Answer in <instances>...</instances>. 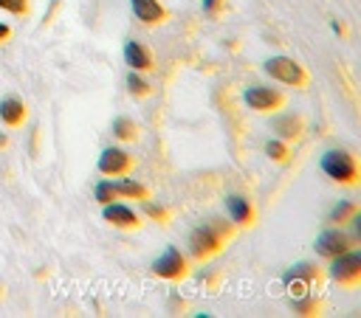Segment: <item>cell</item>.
<instances>
[{
  "instance_id": "16",
  "label": "cell",
  "mask_w": 361,
  "mask_h": 318,
  "mask_svg": "<svg viewBox=\"0 0 361 318\" xmlns=\"http://www.w3.org/2000/svg\"><path fill=\"white\" fill-rule=\"evenodd\" d=\"M113 191L127 194V197H147V189L135 180H118V183H113Z\"/></svg>"
},
{
  "instance_id": "26",
  "label": "cell",
  "mask_w": 361,
  "mask_h": 318,
  "mask_svg": "<svg viewBox=\"0 0 361 318\" xmlns=\"http://www.w3.org/2000/svg\"><path fill=\"white\" fill-rule=\"evenodd\" d=\"M3 144H6V135H0V146H3Z\"/></svg>"
},
{
  "instance_id": "19",
  "label": "cell",
  "mask_w": 361,
  "mask_h": 318,
  "mask_svg": "<svg viewBox=\"0 0 361 318\" xmlns=\"http://www.w3.org/2000/svg\"><path fill=\"white\" fill-rule=\"evenodd\" d=\"M113 194H116V191H113V183H110V180H99V183H96V200H99L102 205L110 203Z\"/></svg>"
},
{
  "instance_id": "7",
  "label": "cell",
  "mask_w": 361,
  "mask_h": 318,
  "mask_svg": "<svg viewBox=\"0 0 361 318\" xmlns=\"http://www.w3.org/2000/svg\"><path fill=\"white\" fill-rule=\"evenodd\" d=\"M130 169V155L124 149H116V146H107L102 155H99V172L102 174H124Z\"/></svg>"
},
{
  "instance_id": "1",
  "label": "cell",
  "mask_w": 361,
  "mask_h": 318,
  "mask_svg": "<svg viewBox=\"0 0 361 318\" xmlns=\"http://www.w3.org/2000/svg\"><path fill=\"white\" fill-rule=\"evenodd\" d=\"M322 169H324V174H327L330 180H336V183H353L355 174H358V166H355L353 155L344 152V149H330V152H324V155H322Z\"/></svg>"
},
{
  "instance_id": "22",
  "label": "cell",
  "mask_w": 361,
  "mask_h": 318,
  "mask_svg": "<svg viewBox=\"0 0 361 318\" xmlns=\"http://www.w3.org/2000/svg\"><path fill=\"white\" fill-rule=\"evenodd\" d=\"M0 8H6V11H11V14H25L28 0H0Z\"/></svg>"
},
{
  "instance_id": "8",
  "label": "cell",
  "mask_w": 361,
  "mask_h": 318,
  "mask_svg": "<svg viewBox=\"0 0 361 318\" xmlns=\"http://www.w3.org/2000/svg\"><path fill=\"white\" fill-rule=\"evenodd\" d=\"M347 248H350V236L338 228H330L316 239V253H322V256H338Z\"/></svg>"
},
{
  "instance_id": "15",
  "label": "cell",
  "mask_w": 361,
  "mask_h": 318,
  "mask_svg": "<svg viewBox=\"0 0 361 318\" xmlns=\"http://www.w3.org/2000/svg\"><path fill=\"white\" fill-rule=\"evenodd\" d=\"M299 127H302V121L296 118V115H276L274 118V129L282 135V138H296L299 135Z\"/></svg>"
},
{
  "instance_id": "11",
  "label": "cell",
  "mask_w": 361,
  "mask_h": 318,
  "mask_svg": "<svg viewBox=\"0 0 361 318\" xmlns=\"http://www.w3.org/2000/svg\"><path fill=\"white\" fill-rule=\"evenodd\" d=\"M130 8L135 14V20L152 25V23H161L164 20V6L158 0H130Z\"/></svg>"
},
{
  "instance_id": "2",
  "label": "cell",
  "mask_w": 361,
  "mask_h": 318,
  "mask_svg": "<svg viewBox=\"0 0 361 318\" xmlns=\"http://www.w3.org/2000/svg\"><path fill=\"white\" fill-rule=\"evenodd\" d=\"M220 239H223L220 225H212V222L197 225V228L189 234V250H192V256L206 259V256H212V253L220 248Z\"/></svg>"
},
{
  "instance_id": "4",
  "label": "cell",
  "mask_w": 361,
  "mask_h": 318,
  "mask_svg": "<svg viewBox=\"0 0 361 318\" xmlns=\"http://www.w3.org/2000/svg\"><path fill=\"white\" fill-rule=\"evenodd\" d=\"M265 73L276 82H285V84H305V70L299 62L288 59V56H271L265 65Z\"/></svg>"
},
{
  "instance_id": "5",
  "label": "cell",
  "mask_w": 361,
  "mask_h": 318,
  "mask_svg": "<svg viewBox=\"0 0 361 318\" xmlns=\"http://www.w3.org/2000/svg\"><path fill=\"white\" fill-rule=\"evenodd\" d=\"M313 276H316L313 265H307V262H299V265H293V267H290V270L282 276V281H285L288 293H290L293 298H299V295H307V287H310Z\"/></svg>"
},
{
  "instance_id": "13",
  "label": "cell",
  "mask_w": 361,
  "mask_h": 318,
  "mask_svg": "<svg viewBox=\"0 0 361 318\" xmlns=\"http://www.w3.org/2000/svg\"><path fill=\"white\" fill-rule=\"evenodd\" d=\"M226 211H228L231 222H237V225H243V222H251V203H248L245 197H240V194H231V197H226Z\"/></svg>"
},
{
  "instance_id": "10",
  "label": "cell",
  "mask_w": 361,
  "mask_h": 318,
  "mask_svg": "<svg viewBox=\"0 0 361 318\" xmlns=\"http://www.w3.org/2000/svg\"><path fill=\"white\" fill-rule=\"evenodd\" d=\"M102 217H104L107 222L118 225V228H135V225H138L135 211H133V208H127V205H121V203H104Z\"/></svg>"
},
{
  "instance_id": "12",
  "label": "cell",
  "mask_w": 361,
  "mask_h": 318,
  "mask_svg": "<svg viewBox=\"0 0 361 318\" xmlns=\"http://www.w3.org/2000/svg\"><path fill=\"white\" fill-rule=\"evenodd\" d=\"M124 59H127V65H130L133 70H149V68H152V59H149L147 48H144L141 42H135V39H130V42L124 45Z\"/></svg>"
},
{
  "instance_id": "21",
  "label": "cell",
  "mask_w": 361,
  "mask_h": 318,
  "mask_svg": "<svg viewBox=\"0 0 361 318\" xmlns=\"http://www.w3.org/2000/svg\"><path fill=\"white\" fill-rule=\"evenodd\" d=\"M265 152H268L274 160H282V158L288 155V149H285L282 141H268V144H265Z\"/></svg>"
},
{
  "instance_id": "3",
  "label": "cell",
  "mask_w": 361,
  "mask_h": 318,
  "mask_svg": "<svg viewBox=\"0 0 361 318\" xmlns=\"http://www.w3.org/2000/svg\"><path fill=\"white\" fill-rule=\"evenodd\" d=\"M330 276L341 284H355L361 276V253L358 250H344L338 256H330Z\"/></svg>"
},
{
  "instance_id": "24",
  "label": "cell",
  "mask_w": 361,
  "mask_h": 318,
  "mask_svg": "<svg viewBox=\"0 0 361 318\" xmlns=\"http://www.w3.org/2000/svg\"><path fill=\"white\" fill-rule=\"evenodd\" d=\"M147 211H149L152 217H164V211H161L158 205H152V203H147Z\"/></svg>"
},
{
  "instance_id": "14",
  "label": "cell",
  "mask_w": 361,
  "mask_h": 318,
  "mask_svg": "<svg viewBox=\"0 0 361 318\" xmlns=\"http://www.w3.org/2000/svg\"><path fill=\"white\" fill-rule=\"evenodd\" d=\"M23 118H25L23 101H17V98H3V101H0V121H3V124L17 127V124H23Z\"/></svg>"
},
{
  "instance_id": "20",
  "label": "cell",
  "mask_w": 361,
  "mask_h": 318,
  "mask_svg": "<svg viewBox=\"0 0 361 318\" xmlns=\"http://www.w3.org/2000/svg\"><path fill=\"white\" fill-rule=\"evenodd\" d=\"M353 211H355L353 203H338V205H333V211H330V222H344Z\"/></svg>"
},
{
  "instance_id": "9",
  "label": "cell",
  "mask_w": 361,
  "mask_h": 318,
  "mask_svg": "<svg viewBox=\"0 0 361 318\" xmlns=\"http://www.w3.org/2000/svg\"><path fill=\"white\" fill-rule=\"evenodd\" d=\"M243 98H245V104L248 107H254V110H274L279 101H282V96L276 93V90H271V87H248L245 93H243Z\"/></svg>"
},
{
  "instance_id": "6",
  "label": "cell",
  "mask_w": 361,
  "mask_h": 318,
  "mask_svg": "<svg viewBox=\"0 0 361 318\" xmlns=\"http://www.w3.org/2000/svg\"><path fill=\"white\" fill-rule=\"evenodd\" d=\"M183 256H180V250L178 248H166L155 262H152V273L155 276H161V279H178V276H183Z\"/></svg>"
},
{
  "instance_id": "18",
  "label": "cell",
  "mask_w": 361,
  "mask_h": 318,
  "mask_svg": "<svg viewBox=\"0 0 361 318\" xmlns=\"http://www.w3.org/2000/svg\"><path fill=\"white\" fill-rule=\"evenodd\" d=\"M127 87H130V93H133V96H147V93H149V84H147L135 70H130V73H127Z\"/></svg>"
},
{
  "instance_id": "17",
  "label": "cell",
  "mask_w": 361,
  "mask_h": 318,
  "mask_svg": "<svg viewBox=\"0 0 361 318\" xmlns=\"http://www.w3.org/2000/svg\"><path fill=\"white\" fill-rule=\"evenodd\" d=\"M113 135L121 138V141H130V138H135V124L130 118H116L113 121Z\"/></svg>"
},
{
  "instance_id": "25",
  "label": "cell",
  "mask_w": 361,
  "mask_h": 318,
  "mask_svg": "<svg viewBox=\"0 0 361 318\" xmlns=\"http://www.w3.org/2000/svg\"><path fill=\"white\" fill-rule=\"evenodd\" d=\"M6 37H8V25H6V23H0V42H3Z\"/></svg>"
},
{
  "instance_id": "23",
  "label": "cell",
  "mask_w": 361,
  "mask_h": 318,
  "mask_svg": "<svg viewBox=\"0 0 361 318\" xmlns=\"http://www.w3.org/2000/svg\"><path fill=\"white\" fill-rule=\"evenodd\" d=\"M217 3H220V0H203V11H209V14H212V11L217 8Z\"/></svg>"
}]
</instances>
